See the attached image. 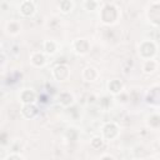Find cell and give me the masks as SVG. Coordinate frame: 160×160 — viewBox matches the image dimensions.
<instances>
[{
    "label": "cell",
    "mask_w": 160,
    "mask_h": 160,
    "mask_svg": "<svg viewBox=\"0 0 160 160\" xmlns=\"http://www.w3.org/2000/svg\"><path fill=\"white\" fill-rule=\"evenodd\" d=\"M98 160H116V159L110 154H102Z\"/></svg>",
    "instance_id": "cb8c5ba5"
},
{
    "label": "cell",
    "mask_w": 160,
    "mask_h": 160,
    "mask_svg": "<svg viewBox=\"0 0 160 160\" xmlns=\"http://www.w3.org/2000/svg\"><path fill=\"white\" fill-rule=\"evenodd\" d=\"M120 135V126L115 121H108L101 126V138L104 141L115 140Z\"/></svg>",
    "instance_id": "277c9868"
},
{
    "label": "cell",
    "mask_w": 160,
    "mask_h": 160,
    "mask_svg": "<svg viewBox=\"0 0 160 160\" xmlns=\"http://www.w3.org/2000/svg\"><path fill=\"white\" fill-rule=\"evenodd\" d=\"M90 48H91L90 41L88 39H85V38H78V39L72 40V42H71L72 51L76 55H80V56L86 55L90 51Z\"/></svg>",
    "instance_id": "52a82bcc"
},
{
    "label": "cell",
    "mask_w": 160,
    "mask_h": 160,
    "mask_svg": "<svg viewBox=\"0 0 160 160\" xmlns=\"http://www.w3.org/2000/svg\"><path fill=\"white\" fill-rule=\"evenodd\" d=\"M21 29H22V25L19 20H9L6 24H5V31L8 35L10 36H18L20 32H21Z\"/></svg>",
    "instance_id": "4fadbf2b"
},
{
    "label": "cell",
    "mask_w": 160,
    "mask_h": 160,
    "mask_svg": "<svg viewBox=\"0 0 160 160\" xmlns=\"http://www.w3.org/2000/svg\"><path fill=\"white\" fill-rule=\"evenodd\" d=\"M104 140H102V138L100 136V135H96V136H92L91 138V140H90V146L92 148V149H100V148H102V145H104Z\"/></svg>",
    "instance_id": "44dd1931"
},
{
    "label": "cell",
    "mask_w": 160,
    "mask_h": 160,
    "mask_svg": "<svg viewBox=\"0 0 160 160\" xmlns=\"http://www.w3.org/2000/svg\"><path fill=\"white\" fill-rule=\"evenodd\" d=\"M146 124H148V126H149L150 129L158 130L159 126H160V116H159V114H158V112L150 114V115L148 116V119H146Z\"/></svg>",
    "instance_id": "d6986e66"
},
{
    "label": "cell",
    "mask_w": 160,
    "mask_h": 160,
    "mask_svg": "<svg viewBox=\"0 0 160 160\" xmlns=\"http://www.w3.org/2000/svg\"><path fill=\"white\" fill-rule=\"evenodd\" d=\"M51 75H52L54 80H56L59 82L66 81L70 78V68L68 64H58L52 68Z\"/></svg>",
    "instance_id": "5b68a950"
},
{
    "label": "cell",
    "mask_w": 160,
    "mask_h": 160,
    "mask_svg": "<svg viewBox=\"0 0 160 160\" xmlns=\"http://www.w3.org/2000/svg\"><path fill=\"white\" fill-rule=\"evenodd\" d=\"M8 61V56L4 51H0V66H4Z\"/></svg>",
    "instance_id": "603a6c76"
},
{
    "label": "cell",
    "mask_w": 160,
    "mask_h": 160,
    "mask_svg": "<svg viewBox=\"0 0 160 160\" xmlns=\"http://www.w3.org/2000/svg\"><path fill=\"white\" fill-rule=\"evenodd\" d=\"M158 61L155 59H151V60H144L142 61V65H141V70L145 75H152L154 72H156L158 70Z\"/></svg>",
    "instance_id": "e0dca14e"
},
{
    "label": "cell",
    "mask_w": 160,
    "mask_h": 160,
    "mask_svg": "<svg viewBox=\"0 0 160 160\" xmlns=\"http://www.w3.org/2000/svg\"><path fill=\"white\" fill-rule=\"evenodd\" d=\"M106 90L111 94V95H120L124 90V84L121 80L119 79H111L106 82Z\"/></svg>",
    "instance_id": "5bb4252c"
},
{
    "label": "cell",
    "mask_w": 160,
    "mask_h": 160,
    "mask_svg": "<svg viewBox=\"0 0 160 160\" xmlns=\"http://www.w3.org/2000/svg\"><path fill=\"white\" fill-rule=\"evenodd\" d=\"M58 6H59V10H60L61 14L68 15V14H70V12L74 10L75 2H74L72 0H61Z\"/></svg>",
    "instance_id": "ac0fdd59"
},
{
    "label": "cell",
    "mask_w": 160,
    "mask_h": 160,
    "mask_svg": "<svg viewBox=\"0 0 160 160\" xmlns=\"http://www.w3.org/2000/svg\"><path fill=\"white\" fill-rule=\"evenodd\" d=\"M4 160H25V158L20 152H11L8 156H5Z\"/></svg>",
    "instance_id": "7402d4cb"
},
{
    "label": "cell",
    "mask_w": 160,
    "mask_h": 160,
    "mask_svg": "<svg viewBox=\"0 0 160 160\" xmlns=\"http://www.w3.org/2000/svg\"><path fill=\"white\" fill-rule=\"evenodd\" d=\"M30 64L34 68H44L48 64V56L41 50H35L30 54Z\"/></svg>",
    "instance_id": "9c48e42d"
},
{
    "label": "cell",
    "mask_w": 160,
    "mask_h": 160,
    "mask_svg": "<svg viewBox=\"0 0 160 160\" xmlns=\"http://www.w3.org/2000/svg\"><path fill=\"white\" fill-rule=\"evenodd\" d=\"M145 101H146V104H149L152 108H159V104H160V88H159L158 82L152 84L149 88V90L146 92V96H145Z\"/></svg>",
    "instance_id": "8992f818"
},
{
    "label": "cell",
    "mask_w": 160,
    "mask_h": 160,
    "mask_svg": "<svg viewBox=\"0 0 160 160\" xmlns=\"http://www.w3.org/2000/svg\"><path fill=\"white\" fill-rule=\"evenodd\" d=\"M101 1H98V0H85L81 2L82 8L86 10V11H96L100 9L101 6Z\"/></svg>",
    "instance_id": "ffe728a7"
},
{
    "label": "cell",
    "mask_w": 160,
    "mask_h": 160,
    "mask_svg": "<svg viewBox=\"0 0 160 160\" xmlns=\"http://www.w3.org/2000/svg\"><path fill=\"white\" fill-rule=\"evenodd\" d=\"M132 160H142V159H132Z\"/></svg>",
    "instance_id": "484cf974"
},
{
    "label": "cell",
    "mask_w": 160,
    "mask_h": 160,
    "mask_svg": "<svg viewBox=\"0 0 160 160\" xmlns=\"http://www.w3.org/2000/svg\"><path fill=\"white\" fill-rule=\"evenodd\" d=\"M59 50V44L55 41V40H45L42 42V52L46 55V56H52L58 52Z\"/></svg>",
    "instance_id": "2e32d148"
},
{
    "label": "cell",
    "mask_w": 160,
    "mask_h": 160,
    "mask_svg": "<svg viewBox=\"0 0 160 160\" xmlns=\"http://www.w3.org/2000/svg\"><path fill=\"white\" fill-rule=\"evenodd\" d=\"M146 19L148 21L154 26L158 28L160 25V1L159 0H154L150 1L146 6Z\"/></svg>",
    "instance_id": "3957f363"
},
{
    "label": "cell",
    "mask_w": 160,
    "mask_h": 160,
    "mask_svg": "<svg viewBox=\"0 0 160 160\" xmlns=\"http://www.w3.org/2000/svg\"><path fill=\"white\" fill-rule=\"evenodd\" d=\"M121 16L120 8L114 2H102L99 9V19L101 24L106 26H112L119 22Z\"/></svg>",
    "instance_id": "6da1fadb"
},
{
    "label": "cell",
    "mask_w": 160,
    "mask_h": 160,
    "mask_svg": "<svg viewBox=\"0 0 160 160\" xmlns=\"http://www.w3.org/2000/svg\"><path fill=\"white\" fill-rule=\"evenodd\" d=\"M138 54L142 60H151L155 59L158 54V44L154 40L145 39L139 42L138 45Z\"/></svg>",
    "instance_id": "7a4b0ae2"
},
{
    "label": "cell",
    "mask_w": 160,
    "mask_h": 160,
    "mask_svg": "<svg viewBox=\"0 0 160 160\" xmlns=\"http://www.w3.org/2000/svg\"><path fill=\"white\" fill-rule=\"evenodd\" d=\"M81 78L86 82H94L99 79V70L94 66H86L81 71Z\"/></svg>",
    "instance_id": "7c38bea8"
},
{
    "label": "cell",
    "mask_w": 160,
    "mask_h": 160,
    "mask_svg": "<svg viewBox=\"0 0 160 160\" xmlns=\"http://www.w3.org/2000/svg\"><path fill=\"white\" fill-rule=\"evenodd\" d=\"M19 100L22 105L28 104H36L38 101V94L32 89H22L19 94Z\"/></svg>",
    "instance_id": "30bf717a"
},
{
    "label": "cell",
    "mask_w": 160,
    "mask_h": 160,
    "mask_svg": "<svg viewBox=\"0 0 160 160\" xmlns=\"http://www.w3.org/2000/svg\"><path fill=\"white\" fill-rule=\"evenodd\" d=\"M1 46H2V45H1V41H0V51H1Z\"/></svg>",
    "instance_id": "d4e9b609"
},
{
    "label": "cell",
    "mask_w": 160,
    "mask_h": 160,
    "mask_svg": "<svg viewBox=\"0 0 160 160\" xmlns=\"http://www.w3.org/2000/svg\"><path fill=\"white\" fill-rule=\"evenodd\" d=\"M19 12L22 18H32L36 14V2L32 0H24L19 5Z\"/></svg>",
    "instance_id": "ba28073f"
},
{
    "label": "cell",
    "mask_w": 160,
    "mask_h": 160,
    "mask_svg": "<svg viewBox=\"0 0 160 160\" xmlns=\"http://www.w3.org/2000/svg\"><path fill=\"white\" fill-rule=\"evenodd\" d=\"M21 116L24 119H34L38 116L39 114V109L36 106V104H28V105H22L21 106Z\"/></svg>",
    "instance_id": "9a60e30c"
},
{
    "label": "cell",
    "mask_w": 160,
    "mask_h": 160,
    "mask_svg": "<svg viewBox=\"0 0 160 160\" xmlns=\"http://www.w3.org/2000/svg\"><path fill=\"white\" fill-rule=\"evenodd\" d=\"M75 102V96L70 91H61L58 95V104L62 108H70Z\"/></svg>",
    "instance_id": "8fae6325"
}]
</instances>
